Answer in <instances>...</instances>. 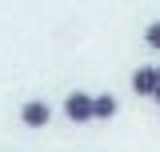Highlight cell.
<instances>
[{"instance_id":"5b68a950","label":"cell","mask_w":160,"mask_h":152,"mask_svg":"<svg viewBox=\"0 0 160 152\" xmlns=\"http://www.w3.org/2000/svg\"><path fill=\"white\" fill-rule=\"evenodd\" d=\"M144 44H148L152 52H160V20H152V24L144 28Z\"/></svg>"},{"instance_id":"277c9868","label":"cell","mask_w":160,"mask_h":152,"mask_svg":"<svg viewBox=\"0 0 160 152\" xmlns=\"http://www.w3.org/2000/svg\"><path fill=\"white\" fill-rule=\"evenodd\" d=\"M120 112V100L112 92H100V96H92V120H112V116Z\"/></svg>"},{"instance_id":"6da1fadb","label":"cell","mask_w":160,"mask_h":152,"mask_svg":"<svg viewBox=\"0 0 160 152\" xmlns=\"http://www.w3.org/2000/svg\"><path fill=\"white\" fill-rule=\"evenodd\" d=\"M64 116L72 124H88L92 120V96L88 92H68L64 96Z\"/></svg>"},{"instance_id":"3957f363","label":"cell","mask_w":160,"mask_h":152,"mask_svg":"<svg viewBox=\"0 0 160 152\" xmlns=\"http://www.w3.org/2000/svg\"><path fill=\"white\" fill-rule=\"evenodd\" d=\"M160 84V68H148V64H140L136 72H132V92L136 96H152Z\"/></svg>"},{"instance_id":"8992f818","label":"cell","mask_w":160,"mask_h":152,"mask_svg":"<svg viewBox=\"0 0 160 152\" xmlns=\"http://www.w3.org/2000/svg\"><path fill=\"white\" fill-rule=\"evenodd\" d=\"M152 100H156V108H160V84H156V92H152Z\"/></svg>"},{"instance_id":"7a4b0ae2","label":"cell","mask_w":160,"mask_h":152,"mask_svg":"<svg viewBox=\"0 0 160 152\" xmlns=\"http://www.w3.org/2000/svg\"><path fill=\"white\" fill-rule=\"evenodd\" d=\"M20 120H24V128H44V124L52 120V108H48L44 100H28V104L20 108Z\"/></svg>"}]
</instances>
